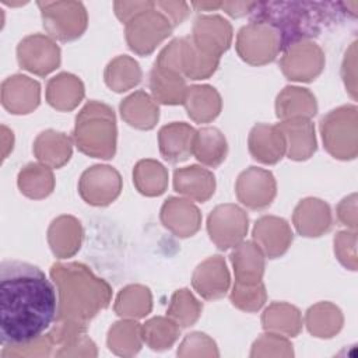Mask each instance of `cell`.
Returning a JSON list of instances; mask_svg holds the SVG:
<instances>
[{"mask_svg": "<svg viewBox=\"0 0 358 358\" xmlns=\"http://www.w3.org/2000/svg\"><path fill=\"white\" fill-rule=\"evenodd\" d=\"M175 187L178 192L192 194L203 201L214 192V178L207 171L192 166L175 172Z\"/></svg>", "mask_w": 358, "mask_h": 358, "instance_id": "5b68a950", "label": "cell"}, {"mask_svg": "<svg viewBox=\"0 0 358 358\" xmlns=\"http://www.w3.org/2000/svg\"><path fill=\"white\" fill-rule=\"evenodd\" d=\"M39 102V84L25 76H13L1 84V103L11 113H28Z\"/></svg>", "mask_w": 358, "mask_h": 358, "instance_id": "7a4b0ae2", "label": "cell"}, {"mask_svg": "<svg viewBox=\"0 0 358 358\" xmlns=\"http://www.w3.org/2000/svg\"><path fill=\"white\" fill-rule=\"evenodd\" d=\"M193 137V129L186 124L165 126L159 131L161 152L165 159L171 162L183 161L190 152V138Z\"/></svg>", "mask_w": 358, "mask_h": 358, "instance_id": "277c9868", "label": "cell"}, {"mask_svg": "<svg viewBox=\"0 0 358 358\" xmlns=\"http://www.w3.org/2000/svg\"><path fill=\"white\" fill-rule=\"evenodd\" d=\"M56 289L36 266L4 260L0 264V340L6 347L38 341L56 319Z\"/></svg>", "mask_w": 358, "mask_h": 358, "instance_id": "6da1fadb", "label": "cell"}, {"mask_svg": "<svg viewBox=\"0 0 358 358\" xmlns=\"http://www.w3.org/2000/svg\"><path fill=\"white\" fill-rule=\"evenodd\" d=\"M225 140L217 129H203L199 133L196 143L197 159L208 165H217L225 158Z\"/></svg>", "mask_w": 358, "mask_h": 358, "instance_id": "8992f818", "label": "cell"}, {"mask_svg": "<svg viewBox=\"0 0 358 358\" xmlns=\"http://www.w3.org/2000/svg\"><path fill=\"white\" fill-rule=\"evenodd\" d=\"M213 214L224 224L208 220V231L211 239L215 241L218 248L227 249L231 243L241 239L248 229V217L235 206H220Z\"/></svg>", "mask_w": 358, "mask_h": 358, "instance_id": "3957f363", "label": "cell"}]
</instances>
